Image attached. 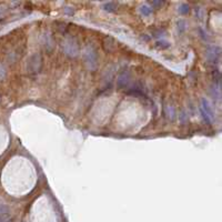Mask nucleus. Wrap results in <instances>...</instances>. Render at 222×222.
<instances>
[{
  "instance_id": "1",
  "label": "nucleus",
  "mask_w": 222,
  "mask_h": 222,
  "mask_svg": "<svg viewBox=\"0 0 222 222\" xmlns=\"http://www.w3.org/2000/svg\"><path fill=\"white\" fill-rule=\"evenodd\" d=\"M82 57H84V65L89 70L95 71L98 68V53L92 46H87L84 50V53H82Z\"/></svg>"
},
{
  "instance_id": "2",
  "label": "nucleus",
  "mask_w": 222,
  "mask_h": 222,
  "mask_svg": "<svg viewBox=\"0 0 222 222\" xmlns=\"http://www.w3.org/2000/svg\"><path fill=\"white\" fill-rule=\"evenodd\" d=\"M27 72L29 74H38L42 69V56L39 52H35L27 60Z\"/></svg>"
},
{
  "instance_id": "3",
  "label": "nucleus",
  "mask_w": 222,
  "mask_h": 222,
  "mask_svg": "<svg viewBox=\"0 0 222 222\" xmlns=\"http://www.w3.org/2000/svg\"><path fill=\"white\" fill-rule=\"evenodd\" d=\"M63 52L70 58H74L79 55V46L77 43V40L73 37H68L63 41Z\"/></svg>"
},
{
  "instance_id": "4",
  "label": "nucleus",
  "mask_w": 222,
  "mask_h": 222,
  "mask_svg": "<svg viewBox=\"0 0 222 222\" xmlns=\"http://www.w3.org/2000/svg\"><path fill=\"white\" fill-rule=\"evenodd\" d=\"M41 45H42L43 49L46 50V52H52L53 49L56 47V42H55V39H53L52 35L47 31L45 34L42 35V38H41Z\"/></svg>"
},
{
  "instance_id": "5",
  "label": "nucleus",
  "mask_w": 222,
  "mask_h": 222,
  "mask_svg": "<svg viewBox=\"0 0 222 222\" xmlns=\"http://www.w3.org/2000/svg\"><path fill=\"white\" fill-rule=\"evenodd\" d=\"M131 81V72L130 70L123 69L117 77V87L119 89H123L129 86Z\"/></svg>"
},
{
  "instance_id": "6",
  "label": "nucleus",
  "mask_w": 222,
  "mask_h": 222,
  "mask_svg": "<svg viewBox=\"0 0 222 222\" xmlns=\"http://www.w3.org/2000/svg\"><path fill=\"white\" fill-rule=\"evenodd\" d=\"M220 56V48L218 46H208L207 47V52H205V57L208 59L209 62L214 63L218 61Z\"/></svg>"
},
{
  "instance_id": "7",
  "label": "nucleus",
  "mask_w": 222,
  "mask_h": 222,
  "mask_svg": "<svg viewBox=\"0 0 222 222\" xmlns=\"http://www.w3.org/2000/svg\"><path fill=\"white\" fill-rule=\"evenodd\" d=\"M200 110L202 111V112H204L205 115L208 116V118L211 120V121H213V119H214V111H213L212 107H211V105L209 103V101L207 100V99H201V107H200Z\"/></svg>"
},
{
  "instance_id": "8",
  "label": "nucleus",
  "mask_w": 222,
  "mask_h": 222,
  "mask_svg": "<svg viewBox=\"0 0 222 222\" xmlns=\"http://www.w3.org/2000/svg\"><path fill=\"white\" fill-rule=\"evenodd\" d=\"M102 47L106 52H112L117 48V43L112 37H106L102 41Z\"/></svg>"
},
{
  "instance_id": "9",
  "label": "nucleus",
  "mask_w": 222,
  "mask_h": 222,
  "mask_svg": "<svg viewBox=\"0 0 222 222\" xmlns=\"http://www.w3.org/2000/svg\"><path fill=\"white\" fill-rule=\"evenodd\" d=\"M0 222H11L9 210L6 205L0 204Z\"/></svg>"
},
{
  "instance_id": "10",
  "label": "nucleus",
  "mask_w": 222,
  "mask_h": 222,
  "mask_svg": "<svg viewBox=\"0 0 222 222\" xmlns=\"http://www.w3.org/2000/svg\"><path fill=\"white\" fill-rule=\"evenodd\" d=\"M163 112H165V117H168L170 120H173L176 117V110L172 105H165L163 108Z\"/></svg>"
},
{
  "instance_id": "11",
  "label": "nucleus",
  "mask_w": 222,
  "mask_h": 222,
  "mask_svg": "<svg viewBox=\"0 0 222 222\" xmlns=\"http://www.w3.org/2000/svg\"><path fill=\"white\" fill-rule=\"evenodd\" d=\"M103 9L108 12H115L118 9V5L116 3H106L103 5Z\"/></svg>"
},
{
  "instance_id": "12",
  "label": "nucleus",
  "mask_w": 222,
  "mask_h": 222,
  "mask_svg": "<svg viewBox=\"0 0 222 222\" xmlns=\"http://www.w3.org/2000/svg\"><path fill=\"white\" fill-rule=\"evenodd\" d=\"M140 14H143L144 17H148V16H150V14H152V9H151L150 7H148V6H141Z\"/></svg>"
},
{
  "instance_id": "13",
  "label": "nucleus",
  "mask_w": 222,
  "mask_h": 222,
  "mask_svg": "<svg viewBox=\"0 0 222 222\" xmlns=\"http://www.w3.org/2000/svg\"><path fill=\"white\" fill-rule=\"evenodd\" d=\"M155 46H157L158 48L167 49V48H169V47H170V43H169V41L163 40V39H161V40L157 41V43H155Z\"/></svg>"
},
{
  "instance_id": "14",
  "label": "nucleus",
  "mask_w": 222,
  "mask_h": 222,
  "mask_svg": "<svg viewBox=\"0 0 222 222\" xmlns=\"http://www.w3.org/2000/svg\"><path fill=\"white\" fill-rule=\"evenodd\" d=\"M189 11H190V7H189V5H187V3H182L179 7V14H189Z\"/></svg>"
},
{
  "instance_id": "15",
  "label": "nucleus",
  "mask_w": 222,
  "mask_h": 222,
  "mask_svg": "<svg viewBox=\"0 0 222 222\" xmlns=\"http://www.w3.org/2000/svg\"><path fill=\"white\" fill-rule=\"evenodd\" d=\"M58 26H57V30L59 31L60 34H66V31H67V24L65 22H58Z\"/></svg>"
},
{
  "instance_id": "16",
  "label": "nucleus",
  "mask_w": 222,
  "mask_h": 222,
  "mask_svg": "<svg viewBox=\"0 0 222 222\" xmlns=\"http://www.w3.org/2000/svg\"><path fill=\"white\" fill-rule=\"evenodd\" d=\"M165 34V31L163 30V29H154V30H152V35L154 37H161Z\"/></svg>"
},
{
  "instance_id": "17",
  "label": "nucleus",
  "mask_w": 222,
  "mask_h": 222,
  "mask_svg": "<svg viewBox=\"0 0 222 222\" xmlns=\"http://www.w3.org/2000/svg\"><path fill=\"white\" fill-rule=\"evenodd\" d=\"M180 121L182 122V124H186V122L188 121V115L186 113V111H182L181 115H180Z\"/></svg>"
},
{
  "instance_id": "18",
  "label": "nucleus",
  "mask_w": 222,
  "mask_h": 222,
  "mask_svg": "<svg viewBox=\"0 0 222 222\" xmlns=\"http://www.w3.org/2000/svg\"><path fill=\"white\" fill-rule=\"evenodd\" d=\"M150 5L153 6L155 9H159V8H161L163 5H165V3H163V1H151Z\"/></svg>"
},
{
  "instance_id": "19",
  "label": "nucleus",
  "mask_w": 222,
  "mask_h": 222,
  "mask_svg": "<svg viewBox=\"0 0 222 222\" xmlns=\"http://www.w3.org/2000/svg\"><path fill=\"white\" fill-rule=\"evenodd\" d=\"M63 12H65L66 14H68V16H72V14H74V10L72 9L71 7H66L65 9H63Z\"/></svg>"
},
{
  "instance_id": "20",
  "label": "nucleus",
  "mask_w": 222,
  "mask_h": 222,
  "mask_svg": "<svg viewBox=\"0 0 222 222\" xmlns=\"http://www.w3.org/2000/svg\"><path fill=\"white\" fill-rule=\"evenodd\" d=\"M184 28H186V22L183 20H179V22H178V29H180V31H183Z\"/></svg>"
},
{
  "instance_id": "21",
  "label": "nucleus",
  "mask_w": 222,
  "mask_h": 222,
  "mask_svg": "<svg viewBox=\"0 0 222 222\" xmlns=\"http://www.w3.org/2000/svg\"><path fill=\"white\" fill-rule=\"evenodd\" d=\"M196 14H197V17L199 18V19H202V16H203V14H202V8H196Z\"/></svg>"
},
{
  "instance_id": "22",
  "label": "nucleus",
  "mask_w": 222,
  "mask_h": 222,
  "mask_svg": "<svg viewBox=\"0 0 222 222\" xmlns=\"http://www.w3.org/2000/svg\"><path fill=\"white\" fill-rule=\"evenodd\" d=\"M6 76V70L3 65H0V79H3Z\"/></svg>"
},
{
  "instance_id": "23",
  "label": "nucleus",
  "mask_w": 222,
  "mask_h": 222,
  "mask_svg": "<svg viewBox=\"0 0 222 222\" xmlns=\"http://www.w3.org/2000/svg\"><path fill=\"white\" fill-rule=\"evenodd\" d=\"M199 31H200V34H201L200 36L203 38V40H205V39H208V38H207V34H205V32H203L202 29H199Z\"/></svg>"
}]
</instances>
